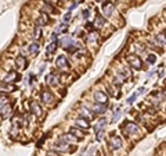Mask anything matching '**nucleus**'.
<instances>
[{
    "instance_id": "5701e85b",
    "label": "nucleus",
    "mask_w": 166,
    "mask_h": 156,
    "mask_svg": "<svg viewBox=\"0 0 166 156\" xmlns=\"http://www.w3.org/2000/svg\"><path fill=\"white\" fill-rule=\"evenodd\" d=\"M61 140L62 141H65V142H76V141H79L78 138H76L73 134L68 133V134H64V135L61 137Z\"/></svg>"
},
{
    "instance_id": "6e6552de",
    "label": "nucleus",
    "mask_w": 166,
    "mask_h": 156,
    "mask_svg": "<svg viewBox=\"0 0 166 156\" xmlns=\"http://www.w3.org/2000/svg\"><path fill=\"white\" fill-rule=\"evenodd\" d=\"M93 98H94V100L97 103H107L108 102V95L105 92H103V91H96V92L93 93Z\"/></svg>"
},
{
    "instance_id": "a878e982",
    "label": "nucleus",
    "mask_w": 166,
    "mask_h": 156,
    "mask_svg": "<svg viewBox=\"0 0 166 156\" xmlns=\"http://www.w3.org/2000/svg\"><path fill=\"white\" fill-rule=\"evenodd\" d=\"M126 80H127L126 77H125L122 73H119V74H116V75H115V78H114V82L116 84V85H122V84H123Z\"/></svg>"
},
{
    "instance_id": "a19ab883",
    "label": "nucleus",
    "mask_w": 166,
    "mask_h": 156,
    "mask_svg": "<svg viewBox=\"0 0 166 156\" xmlns=\"http://www.w3.org/2000/svg\"><path fill=\"white\" fill-rule=\"evenodd\" d=\"M76 7H78V3H72V4H71V6H69V9H68V11H71V13H72V11L75 10Z\"/></svg>"
},
{
    "instance_id": "9b49d317",
    "label": "nucleus",
    "mask_w": 166,
    "mask_h": 156,
    "mask_svg": "<svg viewBox=\"0 0 166 156\" xmlns=\"http://www.w3.org/2000/svg\"><path fill=\"white\" fill-rule=\"evenodd\" d=\"M13 91H15V86H14L11 82H6V81L0 82V92L10 93V92H13Z\"/></svg>"
},
{
    "instance_id": "aec40b11",
    "label": "nucleus",
    "mask_w": 166,
    "mask_h": 156,
    "mask_svg": "<svg viewBox=\"0 0 166 156\" xmlns=\"http://www.w3.org/2000/svg\"><path fill=\"white\" fill-rule=\"evenodd\" d=\"M104 24H105V18H104V17H103V16H97L93 25H94L96 29H101V28L104 27Z\"/></svg>"
},
{
    "instance_id": "c756f323",
    "label": "nucleus",
    "mask_w": 166,
    "mask_h": 156,
    "mask_svg": "<svg viewBox=\"0 0 166 156\" xmlns=\"http://www.w3.org/2000/svg\"><path fill=\"white\" fill-rule=\"evenodd\" d=\"M80 116L85 117V119H87V120H90L91 117L94 116V114H93V113H89L87 109H85V107H83V109H80Z\"/></svg>"
},
{
    "instance_id": "ddd939ff",
    "label": "nucleus",
    "mask_w": 166,
    "mask_h": 156,
    "mask_svg": "<svg viewBox=\"0 0 166 156\" xmlns=\"http://www.w3.org/2000/svg\"><path fill=\"white\" fill-rule=\"evenodd\" d=\"M46 82H47V85H58L60 84V77L55 73H50L49 75L46 77Z\"/></svg>"
},
{
    "instance_id": "2eb2a0df",
    "label": "nucleus",
    "mask_w": 166,
    "mask_h": 156,
    "mask_svg": "<svg viewBox=\"0 0 166 156\" xmlns=\"http://www.w3.org/2000/svg\"><path fill=\"white\" fill-rule=\"evenodd\" d=\"M75 124H76V127H79V128H85V130H87L89 127H90L89 120L85 119V117H79V119H76Z\"/></svg>"
},
{
    "instance_id": "dca6fc26",
    "label": "nucleus",
    "mask_w": 166,
    "mask_h": 156,
    "mask_svg": "<svg viewBox=\"0 0 166 156\" xmlns=\"http://www.w3.org/2000/svg\"><path fill=\"white\" fill-rule=\"evenodd\" d=\"M11 110H13V106H11L10 103H6L2 107V119H8L11 114Z\"/></svg>"
},
{
    "instance_id": "f8f14e48",
    "label": "nucleus",
    "mask_w": 166,
    "mask_h": 156,
    "mask_svg": "<svg viewBox=\"0 0 166 156\" xmlns=\"http://www.w3.org/2000/svg\"><path fill=\"white\" fill-rule=\"evenodd\" d=\"M20 77L21 75L17 71H8L3 81H6V82H14V81H20Z\"/></svg>"
},
{
    "instance_id": "f3484780",
    "label": "nucleus",
    "mask_w": 166,
    "mask_h": 156,
    "mask_svg": "<svg viewBox=\"0 0 166 156\" xmlns=\"http://www.w3.org/2000/svg\"><path fill=\"white\" fill-rule=\"evenodd\" d=\"M13 124L15 127H18V128H21L22 126H25V120H24L22 114H17V116L13 119Z\"/></svg>"
},
{
    "instance_id": "a211bd4d",
    "label": "nucleus",
    "mask_w": 166,
    "mask_h": 156,
    "mask_svg": "<svg viewBox=\"0 0 166 156\" xmlns=\"http://www.w3.org/2000/svg\"><path fill=\"white\" fill-rule=\"evenodd\" d=\"M155 42L159 45V46H166V33L161 32L155 36Z\"/></svg>"
},
{
    "instance_id": "b1692460",
    "label": "nucleus",
    "mask_w": 166,
    "mask_h": 156,
    "mask_svg": "<svg viewBox=\"0 0 166 156\" xmlns=\"http://www.w3.org/2000/svg\"><path fill=\"white\" fill-rule=\"evenodd\" d=\"M58 43H60V40H53L49 46H47V54L54 53L55 50H57V47H58Z\"/></svg>"
},
{
    "instance_id": "1a4fd4ad",
    "label": "nucleus",
    "mask_w": 166,
    "mask_h": 156,
    "mask_svg": "<svg viewBox=\"0 0 166 156\" xmlns=\"http://www.w3.org/2000/svg\"><path fill=\"white\" fill-rule=\"evenodd\" d=\"M55 66H57V68H60V70H65V68L69 67V63L65 56H58L57 60H55Z\"/></svg>"
},
{
    "instance_id": "ea45409f",
    "label": "nucleus",
    "mask_w": 166,
    "mask_h": 156,
    "mask_svg": "<svg viewBox=\"0 0 166 156\" xmlns=\"http://www.w3.org/2000/svg\"><path fill=\"white\" fill-rule=\"evenodd\" d=\"M96 39H97V33L93 32V33L90 35V36H89V42H94Z\"/></svg>"
},
{
    "instance_id": "c03bdc74",
    "label": "nucleus",
    "mask_w": 166,
    "mask_h": 156,
    "mask_svg": "<svg viewBox=\"0 0 166 156\" xmlns=\"http://www.w3.org/2000/svg\"><path fill=\"white\" fill-rule=\"evenodd\" d=\"M94 151H96V146H91L90 149H89V152H87V153H93Z\"/></svg>"
},
{
    "instance_id": "6ab92c4d",
    "label": "nucleus",
    "mask_w": 166,
    "mask_h": 156,
    "mask_svg": "<svg viewBox=\"0 0 166 156\" xmlns=\"http://www.w3.org/2000/svg\"><path fill=\"white\" fill-rule=\"evenodd\" d=\"M15 66L20 68V70H24L26 67V59H25V56H18L15 59Z\"/></svg>"
},
{
    "instance_id": "a18cd8bd",
    "label": "nucleus",
    "mask_w": 166,
    "mask_h": 156,
    "mask_svg": "<svg viewBox=\"0 0 166 156\" xmlns=\"http://www.w3.org/2000/svg\"><path fill=\"white\" fill-rule=\"evenodd\" d=\"M96 2H103V0H96Z\"/></svg>"
},
{
    "instance_id": "bb28decb",
    "label": "nucleus",
    "mask_w": 166,
    "mask_h": 156,
    "mask_svg": "<svg viewBox=\"0 0 166 156\" xmlns=\"http://www.w3.org/2000/svg\"><path fill=\"white\" fill-rule=\"evenodd\" d=\"M67 29H68V24L62 23V24H60L58 27L55 28V32H57V33H65Z\"/></svg>"
},
{
    "instance_id": "412c9836",
    "label": "nucleus",
    "mask_w": 166,
    "mask_h": 156,
    "mask_svg": "<svg viewBox=\"0 0 166 156\" xmlns=\"http://www.w3.org/2000/svg\"><path fill=\"white\" fill-rule=\"evenodd\" d=\"M107 124H108L107 119H100L97 121V124L94 126V133H97V131H100V130H105Z\"/></svg>"
},
{
    "instance_id": "c85d7f7f",
    "label": "nucleus",
    "mask_w": 166,
    "mask_h": 156,
    "mask_svg": "<svg viewBox=\"0 0 166 156\" xmlns=\"http://www.w3.org/2000/svg\"><path fill=\"white\" fill-rule=\"evenodd\" d=\"M121 116H122V110L121 109H116L114 112V114H112V120H111V121H112V123H116L118 120L121 119Z\"/></svg>"
},
{
    "instance_id": "79ce46f5",
    "label": "nucleus",
    "mask_w": 166,
    "mask_h": 156,
    "mask_svg": "<svg viewBox=\"0 0 166 156\" xmlns=\"http://www.w3.org/2000/svg\"><path fill=\"white\" fill-rule=\"evenodd\" d=\"M144 92H145V88H140V89L137 91V95H143Z\"/></svg>"
},
{
    "instance_id": "f704fd0d",
    "label": "nucleus",
    "mask_w": 166,
    "mask_h": 156,
    "mask_svg": "<svg viewBox=\"0 0 166 156\" xmlns=\"http://www.w3.org/2000/svg\"><path fill=\"white\" fill-rule=\"evenodd\" d=\"M156 61V56L155 54H150V56L147 57V63L148 64H154Z\"/></svg>"
},
{
    "instance_id": "37998d69",
    "label": "nucleus",
    "mask_w": 166,
    "mask_h": 156,
    "mask_svg": "<svg viewBox=\"0 0 166 156\" xmlns=\"http://www.w3.org/2000/svg\"><path fill=\"white\" fill-rule=\"evenodd\" d=\"M154 74H155V70H152V71H150V73L147 74V77H148V78H151V77L154 75Z\"/></svg>"
},
{
    "instance_id": "4c0bfd02",
    "label": "nucleus",
    "mask_w": 166,
    "mask_h": 156,
    "mask_svg": "<svg viewBox=\"0 0 166 156\" xmlns=\"http://www.w3.org/2000/svg\"><path fill=\"white\" fill-rule=\"evenodd\" d=\"M71 11H68V13H67L65 14V16H64V23H67V24H68L69 23V20H71Z\"/></svg>"
},
{
    "instance_id": "393cba45",
    "label": "nucleus",
    "mask_w": 166,
    "mask_h": 156,
    "mask_svg": "<svg viewBox=\"0 0 166 156\" xmlns=\"http://www.w3.org/2000/svg\"><path fill=\"white\" fill-rule=\"evenodd\" d=\"M28 50H29V53H31V54L36 56V54L39 53V43H36V42L31 43L29 47H28Z\"/></svg>"
},
{
    "instance_id": "4be33fe9",
    "label": "nucleus",
    "mask_w": 166,
    "mask_h": 156,
    "mask_svg": "<svg viewBox=\"0 0 166 156\" xmlns=\"http://www.w3.org/2000/svg\"><path fill=\"white\" fill-rule=\"evenodd\" d=\"M47 23H49V16H47V13H42L40 17L37 18V21H36V24H37L39 27H43V25H46Z\"/></svg>"
},
{
    "instance_id": "e433bc0d",
    "label": "nucleus",
    "mask_w": 166,
    "mask_h": 156,
    "mask_svg": "<svg viewBox=\"0 0 166 156\" xmlns=\"http://www.w3.org/2000/svg\"><path fill=\"white\" fill-rule=\"evenodd\" d=\"M121 73L123 74V75L126 77V78H129V77H132V71H130V70H127V68H123V70H122Z\"/></svg>"
},
{
    "instance_id": "39448f33",
    "label": "nucleus",
    "mask_w": 166,
    "mask_h": 156,
    "mask_svg": "<svg viewBox=\"0 0 166 156\" xmlns=\"http://www.w3.org/2000/svg\"><path fill=\"white\" fill-rule=\"evenodd\" d=\"M54 149L57 151V152H68V151L73 149V148H71V145H69V142H65V141H58V142L54 144Z\"/></svg>"
},
{
    "instance_id": "473e14b6",
    "label": "nucleus",
    "mask_w": 166,
    "mask_h": 156,
    "mask_svg": "<svg viewBox=\"0 0 166 156\" xmlns=\"http://www.w3.org/2000/svg\"><path fill=\"white\" fill-rule=\"evenodd\" d=\"M104 135H105V130H100V131H97V133H96V140L101 141L103 138H104Z\"/></svg>"
},
{
    "instance_id": "f257e3e1",
    "label": "nucleus",
    "mask_w": 166,
    "mask_h": 156,
    "mask_svg": "<svg viewBox=\"0 0 166 156\" xmlns=\"http://www.w3.org/2000/svg\"><path fill=\"white\" fill-rule=\"evenodd\" d=\"M60 43H61V46L64 47V49L68 50L69 53H73V52H76V49H78V43L72 39L71 36L62 38V39L60 40Z\"/></svg>"
},
{
    "instance_id": "58836bf2",
    "label": "nucleus",
    "mask_w": 166,
    "mask_h": 156,
    "mask_svg": "<svg viewBox=\"0 0 166 156\" xmlns=\"http://www.w3.org/2000/svg\"><path fill=\"white\" fill-rule=\"evenodd\" d=\"M89 16H90V11H89V10H83V11H82V17H83L85 20H87Z\"/></svg>"
},
{
    "instance_id": "423d86ee",
    "label": "nucleus",
    "mask_w": 166,
    "mask_h": 156,
    "mask_svg": "<svg viewBox=\"0 0 166 156\" xmlns=\"http://www.w3.org/2000/svg\"><path fill=\"white\" fill-rule=\"evenodd\" d=\"M105 112H107V103H97L96 102V105L93 107H91V113L94 114H104Z\"/></svg>"
},
{
    "instance_id": "20e7f679",
    "label": "nucleus",
    "mask_w": 166,
    "mask_h": 156,
    "mask_svg": "<svg viewBox=\"0 0 166 156\" xmlns=\"http://www.w3.org/2000/svg\"><path fill=\"white\" fill-rule=\"evenodd\" d=\"M29 110H31V113L35 114V116H42V113H43V109H42V106L39 105L37 100H31Z\"/></svg>"
},
{
    "instance_id": "cd10ccee",
    "label": "nucleus",
    "mask_w": 166,
    "mask_h": 156,
    "mask_svg": "<svg viewBox=\"0 0 166 156\" xmlns=\"http://www.w3.org/2000/svg\"><path fill=\"white\" fill-rule=\"evenodd\" d=\"M43 10H44V13H57L55 7L53 6V4H49L47 2H46L44 6H43Z\"/></svg>"
},
{
    "instance_id": "7c9ffc66",
    "label": "nucleus",
    "mask_w": 166,
    "mask_h": 156,
    "mask_svg": "<svg viewBox=\"0 0 166 156\" xmlns=\"http://www.w3.org/2000/svg\"><path fill=\"white\" fill-rule=\"evenodd\" d=\"M40 36H42V28H40L39 25H36L35 29H33V38H35V39H39Z\"/></svg>"
},
{
    "instance_id": "9d476101",
    "label": "nucleus",
    "mask_w": 166,
    "mask_h": 156,
    "mask_svg": "<svg viewBox=\"0 0 166 156\" xmlns=\"http://www.w3.org/2000/svg\"><path fill=\"white\" fill-rule=\"evenodd\" d=\"M53 99H54V96H53V93L50 92V91H42V93H40V100H42L43 103H47V105H50V103L53 102Z\"/></svg>"
},
{
    "instance_id": "0eeeda50",
    "label": "nucleus",
    "mask_w": 166,
    "mask_h": 156,
    "mask_svg": "<svg viewBox=\"0 0 166 156\" xmlns=\"http://www.w3.org/2000/svg\"><path fill=\"white\" fill-rule=\"evenodd\" d=\"M109 146H111V149H121L122 148V138L121 137H118V135H112L111 137V140H109Z\"/></svg>"
},
{
    "instance_id": "f03ea898",
    "label": "nucleus",
    "mask_w": 166,
    "mask_h": 156,
    "mask_svg": "<svg viewBox=\"0 0 166 156\" xmlns=\"http://www.w3.org/2000/svg\"><path fill=\"white\" fill-rule=\"evenodd\" d=\"M126 61L129 63V66L133 67V68H136V70H141V68H143V60H141L138 56H136V54L127 56Z\"/></svg>"
},
{
    "instance_id": "2f4dec72",
    "label": "nucleus",
    "mask_w": 166,
    "mask_h": 156,
    "mask_svg": "<svg viewBox=\"0 0 166 156\" xmlns=\"http://www.w3.org/2000/svg\"><path fill=\"white\" fill-rule=\"evenodd\" d=\"M69 133L73 134V135H75L76 138H78V140H82V138H83V134H82L78 128H71V131H69Z\"/></svg>"
},
{
    "instance_id": "4468645a",
    "label": "nucleus",
    "mask_w": 166,
    "mask_h": 156,
    "mask_svg": "<svg viewBox=\"0 0 166 156\" xmlns=\"http://www.w3.org/2000/svg\"><path fill=\"white\" fill-rule=\"evenodd\" d=\"M114 10H115V6H114V3H105L104 6H103V14H104V17H109V16H112V13H114Z\"/></svg>"
},
{
    "instance_id": "7ed1b4c3",
    "label": "nucleus",
    "mask_w": 166,
    "mask_h": 156,
    "mask_svg": "<svg viewBox=\"0 0 166 156\" xmlns=\"http://www.w3.org/2000/svg\"><path fill=\"white\" fill-rule=\"evenodd\" d=\"M122 130L125 131L126 135H133V134L138 133V126L136 123H132V121H126V123L122 126Z\"/></svg>"
},
{
    "instance_id": "c9c22d12",
    "label": "nucleus",
    "mask_w": 166,
    "mask_h": 156,
    "mask_svg": "<svg viewBox=\"0 0 166 156\" xmlns=\"http://www.w3.org/2000/svg\"><path fill=\"white\" fill-rule=\"evenodd\" d=\"M137 96H138V95H137V92H136V93H133V95H132V96L129 98V99H127V105H133L134 100L137 99Z\"/></svg>"
},
{
    "instance_id": "72a5a7b5",
    "label": "nucleus",
    "mask_w": 166,
    "mask_h": 156,
    "mask_svg": "<svg viewBox=\"0 0 166 156\" xmlns=\"http://www.w3.org/2000/svg\"><path fill=\"white\" fill-rule=\"evenodd\" d=\"M6 103H8V99H7L4 95H0V110H2V107H3Z\"/></svg>"
}]
</instances>
